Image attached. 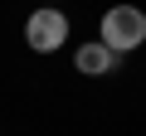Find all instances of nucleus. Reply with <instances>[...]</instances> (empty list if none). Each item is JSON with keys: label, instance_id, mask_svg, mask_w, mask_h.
Returning <instances> with one entry per match:
<instances>
[{"label": "nucleus", "instance_id": "7ed1b4c3", "mask_svg": "<svg viewBox=\"0 0 146 136\" xmlns=\"http://www.w3.org/2000/svg\"><path fill=\"white\" fill-rule=\"evenodd\" d=\"M73 63H78V73H88V78H107L112 68H117V53L102 39H93V44H83L78 53H73Z\"/></svg>", "mask_w": 146, "mask_h": 136}, {"label": "nucleus", "instance_id": "f257e3e1", "mask_svg": "<svg viewBox=\"0 0 146 136\" xmlns=\"http://www.w3.org/2000/svg\"><path fill=\"white\" fill-rule=\"evenodd\" d=\"M102 44H107L112 53L141 49V44H146V15H141L136 5H112V10L102 15Z\"/></svg>", "mask_w": 146, "mask_h": 136}, {"label": "nucleus", "instance_id": "f03ea898", "mask_svg": "<svg viewBox=\"0 0 146 136\" xmlns=\"http://www.w3.org/2000/svg\"><path fill=\"white\" fill-rule=\"evenodd\" d=\"M25 39H29L34 53H54V49L68 39V20H63L54 5H44V10H34V15L25 20Z\"/></svg>", "mask_w": 146, "mask_h": 136}]
</instances>
